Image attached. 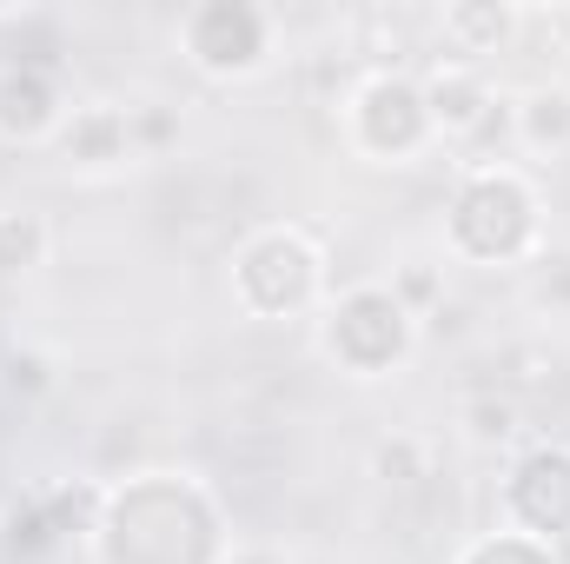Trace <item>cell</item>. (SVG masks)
Wrapping results in <instances>:
<instances>
[{
  "label": "cell",
  "instance_id": "obj_1",
  "mask_svg": "<svg viewBox=\"0 0 570 564\" xmlns=\"http://www.w3.org/2000/svg\"><path fill=\"white\" fill-rule=\"evenodd\" d=\"M412 346V312L392 299V285H352L325 325V352L345 359L358 379H379L392 359H405Z\"/></svg>",
  "mask_w": 570,
  "mask_h": 564
},
{
  "label": "cell",
  "instance_id": "obj_2",
  "mask_svg": "<svg viewBox=\"0 0 570 564\" xmlns=\"http://www.w3.org/2000/svg\"><path fill=\"white\" fill-rule=\"evenodd\" d=\"M186 54L199 74L213 80H246L266 67L273 54V13L266 7H246V0H213V7H193L186 13Z\"/></svg>",
  "mask_w": 570,
  "mask_h": 564
},
{
  "label": "cell",
  "instance_id": "obj_3",
  "mask_svg": "<svg viewBox=\"0 0 570 564\" xmlns=\"http://www.w3.org/2000/svg\"><path fill=\"white\" fill-rule=\"evenodd\" d=\"M318 280H325V260L298 226H266L239 253V299L259 305V312H285V305L298 312L318 292Z\"/></svg>",
  "mask_w": 570,
  "mask_h": 564
},
{
  "label": "cell",
  "instance_id": "obj_4",
  "mask_svg": "<svg viewBox=\"0 0 570 564\" xmlns=\"http://www.w3.org/2000/svg\"><path fill=\"white\" fill-rule=\"evenodd\" d=\"M478 226H498V260H518L538 233V200L524 186V173L511 166H478L451 206V240H478Z\"/></svg>",
  "mask_w": 570,
  "mask_h": 564
},
{
  "label": "cell",
  "instance_id": "obj_5",
  "mask_svg": "<svg viewBox=\"0 0 570 564\" xmlns=\"http://www.w3.org/2000/svg\"><path fill=\"white\" fill-rule=\"evenodd\" d=\"M379 127H392V159H412L431 140V114H425L419 80H405V74H365L358 80V94H352V140L372 146Z\"/></svg>",
  "mask_w": 570,
  "mask_h": 564
},
{
  "label": "cell",
  "instance_id": "obj_6",
  "mask_svg": "<svg viewBox=\"0 0 570 564\" xmlns=\"http://www.w3.org/2000/svg\"><path fill=\"white\" fill-rule=\"evenodd\" d=\"M67 114H73V107L60 100L53 67H40V60H7V67H0V140L7 146L60 140Z\"/></svg>",
  "mask_w": 570,
  "mask_h": 564
},
{
  "label": "cell",
  "instance_id": "obj_7",
  "mask_svg": "<svg viewBox=\"0 0 570 564\" xmlns=\"http://www.w3.org/2000/svg\"><path fill=\"white\" fill-rule=\"evenodd\" d=\"M419 94H425V114H431V140L471 146L478 140V127L498 114V94H491L484 67H458V60H444V67H431L425 80H419Z\"/></svg>",
  "mask_w": 570,
  "mask_h": 564
},
{
  "label": "cell",
  "instance_id": "obj_8",
  "mask_svg": "<svg viewBox=\"0 0 570 564\" xmlns=\"http://www.w3.org/2000/svg\"><path fill=\"white\" fill-rule=\"evenodd\" d=\"M438 33H444V60H458V67H478V60H491V54H504L511 47V33H518V13L511 7H491V0H458V7H444L438 13Z\"/></svg>",
  "mask_w": 570,
  "mask_h": 564
},
{
  "label": "cell",
  "instance_id": "obj_9",
  "mask_svg": "<svg viewBox=\"0 0 570 564\" xmlns=\"http://www.w3.org/2000/svg\"><path fill=\"white\" fill-rule=\"evenodd\" d=\"M60 153H67L73 166H120V159L134 153L127 107H107V100L73 107V114H67V127H60Z\"/></svg>",
  "mask_w": 570,
  "mask_h": 564
},
{
  "label": "cell",
  "instance_id": "obj_10",
  "mask_svg": "<svg viewBox=\"0 0 570 564\" xmlns=\"http://www.w3.org/2000/svg\"><path fill=\"white\" fill-rule=\"evenodd\" d=\"M511 140L524 146V153H570V87L564 80H544V87H531L518 107H511Z\"/></svg>",
  "mask_w": 570,
  "mask_h": 564
},
{
  "label": "cell",
  "instance_id": "obj_11",
  "mask_svg": "<svg viewBox=\"0 0 570 564\" xmlns=\"http://www.w3.org/2000/svg\"><path fill=\"white\" fill-rule=\"evenodd\" d=\"M47 220L40 213H0V280H27L33 266H47Z\"/></svg>",
  "mask_w": 570,
  "mask_h": 564
},
{
  "label": "cell",
  "instance_id": "obj_12",
  "mask_svg": "<svg viewBox=\"0 0 570 564\" xmlns=\"http://www.w3.org/2000/svg\"><path fill=\"white\" fill-rule=\"evenodd\" d=\"M518 399H498V392H478V399H464V431L478 438V445H511L518 438Z\"/></svg>",
  "mask_w": 570,
  "mask_h": 564
},
{
  "label": "cell",
  "instance_id": "obj_13",
  "mask_svg": "<svg viewBox=\"0 0 570 564\" xmlns=\"http://www.w3.org/2000/svg\"><path fill=\"white\" fill-rule=\"evenodd\" d=\"M372 471H379L385 485H419V478H425V445H419V438H385V445L372 451Z\"/></svg>",
  "mask_w": 570,
  "mask_h": 564
},
{
  "label": "cell",
  "instance_id": "obj_14",
  "mask_svg": "<svg viewBox=\"0 0 570 564\" xmlns=\"http://www.w3.org/2000/svg\"><path fill=\"white\" fill-rule=\"evenodd\" d=\"M0 386L33 399V392H47V386H53V372H47V359H40V352H7V359H0Z\"/></svg>",
  "mask_w": 570,
  "mask_h": 564
},
{
  "label": "cell",
  "instance_id": "obj_15",
  "mask_svg": "<svg viewBox=\"0 0 570 564\" xmlns=\"http://www.w3.org/2000/svg\"><path fill=\"white\" fill-rule=\"evenodd\" d=\"M226 564H279V552H233Z\"/></svg>",
  "mask_w": 570,
  "mask_h": 564
}]
</instances>
